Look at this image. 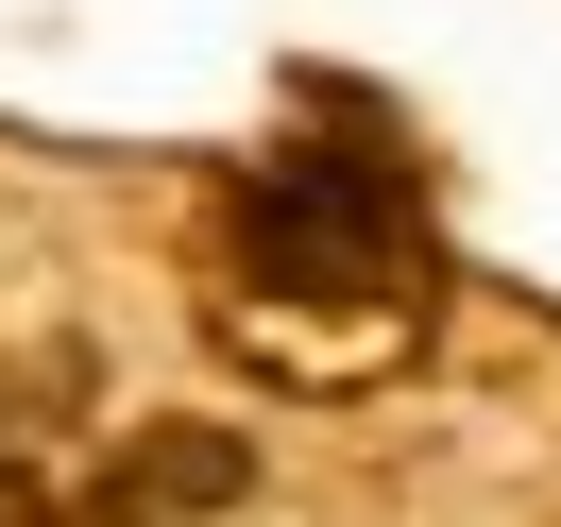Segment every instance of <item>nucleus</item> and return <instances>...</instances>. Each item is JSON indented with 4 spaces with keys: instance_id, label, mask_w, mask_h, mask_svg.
I'll return each mask as SVG.
<instances>
[{
    "instance_id": "obj_1",
    "label": "nucleus",
    "mask_w": 561,
    "mask_h": 527,
    "mask_svg": "<svg viewBox=\"0 0 561 527\" xmlns=\"http://www.w3.org/2000/svg\"><path fill=\"white\" fill-rule=\"evenodd\" d=\"M239 273L289 289V307H409L425 289V221L357 153H289V171L239 187Z\"/></svg>"
},
{
    "instance_id": "obj_2",
    "label": "nucleus",
    "mask_w": 561,
    "mask_h": 527,
    "mask_svg": "<svg viewBox=\"0 0 561 527\" xmlns=\"http://www.w3.org/2000/svg\"><path fill=\"white\" fill-rule=\"evenodd\" d=\"M239 477H255V459L221 443V425H171V443H137V459H119V511H221Z\"/></svg>"
}]
</instances>
